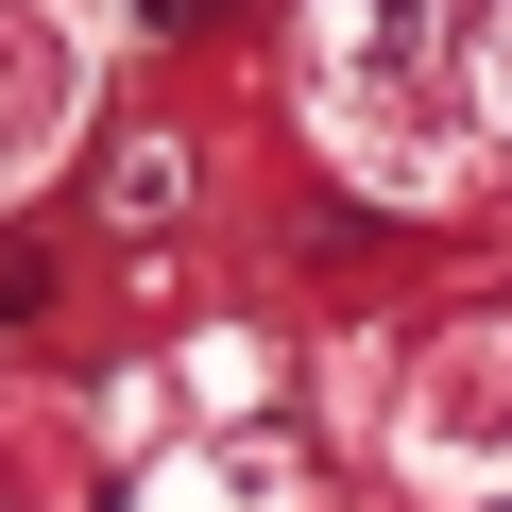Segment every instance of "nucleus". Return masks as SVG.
I'll return each mask as SVG.
<instances>
[{"mask_svg":"<svg viewBox=\"0 0 512 512\" xmlns=\"http://www.w3.org/2000/svg\"><path fill=\"white\" fill-rule=\"evenodd\" d=\"M69 86H86V35L52 18V0H0V188H18V171L52 154Z\"/></svg>","mask_w":512,"mask_h":512,"instance_id":"obj_3","label":"nucleus"},{"mask_svg":"<svg viewBox=\"0 0 512 512\" xmlns=\"http://www.w3.org/2000/svg\"><path fill=\"white\" fill-rule=\"evenodd\" d=\"M410 461H427V478H512V308H495L478 342H444V376H427V410H410Z\"/></svg>","mask_w":512,"mask_h":512,"instance_id":"obj_2","label":"nucleus"},{"mask_svg":"<svg viewBox=\"0 0 512 512\" xmlns=\"http://www.w3.org/2000/svg\"><path fill=\"white\" fill-rule=\"evenodd\" d=\"M325 137L444 205L478 154H512V0H325Z\"/></svg>","mask_w":512,"mask_h":512,"instance_id":"obj_1","label":"nucleus"}]
</instances>
